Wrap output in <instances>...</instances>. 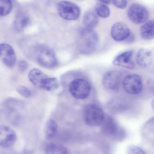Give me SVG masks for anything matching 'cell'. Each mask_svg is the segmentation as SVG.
<instances>
[{"instance_id":"cell-1","label":"cell","mask_w":154,"mask_h":154,"mask_svg":"<svg viewBox=\"0 0 154 154\" xmlns=\"http://www.w3.org/2000/svg\"><path fill=\"white\" fill-rule=\"evenodd\" d=\"M99 43L98 34L93 29L85 28L80 31L78 43L80 53L86 55L92 54L97 49Z\"/></svg>"},{"instance_id":"cell-2","label":"cell","mask_w":154,"mask_h":154,"mask_svg":"<svg viewBox=\"0 0 154 154\" xmlns=\"http://www.w3.org/2000/svg\"><path fill=\"white\" fill-rule=\"evenodd\" d=\"M101 125L102 133L113 140L122 141L125 137V130L114 118L110 116H105Z\"/></svg>"},{"instance_id":"cell-3","label":"cell","mask_w":154,"mask_h":154,"mask_svg":"<svg viewBox=\"0 0 154 154\" xmlns=\"http://www.w3.org/2000/svg\"><path fill=\"white\" fill-rule=\"evenodd\" d=\"M105 117L102 108L96 104L87 105L83 112V118L85 123L90 126L101 125Z\"/></svg>"},{"instance_id":"cell-4","label":"cell","mask_w":154,"mask_h":154,"mask_svg":"<svg viewBox=\"0 0 154 154\" xmlns=\"http://www.w3.org/2000/svg\"><path fill=\"white\" fill-rule=\"evenodd\" d=\"M37 63L44 68L52 69L58 66V62L54 51L46 46H39L36 52Z\"/></svg>"},{"instance_id":"cell-5","label":"cell","mask_w":154,"mask_h":154,"mask_svg":"<svg viewBox=\"0 0 154 154\" xmlns=\"http://www.w3.org/2000/svg\"><path fill=\"white\" fill-rule=\"evenodd\" d=\"M123 79L121 72L116 70H109L103 75L102 85L107 92L117 94L120 91Z\"/></svg>"},{"instance_id":"cell-6","label":"cell","mask_w":154,"mask_h":154,"mask_svg":"<svg viewBox=\"0 0 154 154\" xmlns=\"http://www.w3.org/2000/svg\"><path fill=\"white\" fill-rule=\"evenodd\" d=\"M71 96L77 100H84L88 97L91 92L90 82L83 79H75L71 82L69 87Z\"/></svg>"},{"instance_id":"cell-7","label":"cell","mask_w":154,"mask_h":154,"mask_svg":"<svg viewBox=\"0 0 154 154\" xmlns=\"http://www.w3.org/2000/svg\"><path fill=\"white\" fill-rule=\"evenodd\" d=\"M57 11L60 16L66 20H76L80 16L79 6L70 1L60 2L57 5Z\"/></svg>"},{"instance_id":"cell-8","label":"cell","mask_w":154,"mask_h":154,"mask_svg":"<svg viewBox=\"0 0 154 154\" xmlns=\"http://www.w3.org/2000/svg\"><path fill=\"white\" fill-rule=\"evenodd\" d=\"M127 15L129 20L133 23L141 24L149 20L150 13L145 6L141 4L135 3L128 7Z\"/></svg>"},{"instance_id":"cell-9","label":"cell","mask_w":154,"mask_h":154,"mask_svg":"<svg viewBox=\"0 0 154 154\" xmlns=\"http://www.w3.org/2000/svg\"><path fill=\"white\" fill-rule=\"evenodd\" d=\"M122 86L124 91L129 95L140 94L143 89L142 77L137 74H130L126 76L122 81Z\"/></svg>"},{"instance_id":"cell-10","label":"cell","mask_w":154,"mask_h":154,"mask_svg":"<svg viewBox=\"0 0 154 154\" xmlns=\"http://www.w3.org/2000/svg\"><path fill=\"white\" fill-rule=\"evenodd\" d=\"M131 33L129 27L126 23L120 22L114 23L110 30L111 37L118 42L126 41Z\"/></svg>"},{"instance_id":"cell-11","label":"cell","mask_w":154,"mask_h":154,"mask_svg":"<svg viewBox=\"0 0 154 154\" xmlns=\"http://www.w3.org/2000/svg\"><path fill=\"white\" fill-rule=\"evenodd\" d=\"M0 58L3 64L9 68H13L16 62L15 51L12 47L7 43H2L0 46Z\"/></svg>"},{"instance_id":"cell-12","label":"cell","mask_w":154,"mask_h":154,"mask_svg":"<svg viewBox=\"0 0 154 154\" xmlns=\"http://www.w3.org/2000/svg\"><path fill=\"white\" fill-rule=\"evenodd\" d=\"M134 53L133 51L128 50L119 53L113 60V64L127 69H134L135 65L133 60Z\"/></svg>"},{"instance_id":"cell-13","label":"cell","mask_w":154,"mask_h":154,"mask_svg":"<svg viewBox=\"0 0 154 154\" xmlns=\"http://www.w3.org/2000/svg\"><path fill=\"white\" fill-rule=\"evenodd\" d=\"M17 138L16 133L13 129L6 125H2L0 128V144L4 148L12 146Z\"/></svg>"},{"instance_id":"cell-14","label":"cell","mask_w":154,"mask_h":154,"mask_svg":"<svg viewBox=\"0 0 154 154\" xmlns=\"http://www.w3.org/2000/svg\"><path fill=\"white\" fill-rule=\"evenodd\" d=\"M154 61V55L152 51L146 48L140 49L137 53L136 61L141 67L147 68L151 66Z\"/></svg>"},{"instance_id":"cell-15","label":"cell","mask_w":154,"mask_h":154,"mask_svg":"<svg viewBox=\"0 0 154 154\" xmlns=\"http://www.w3.org/2000/svg\"><path fill=\"white\" fill-rule=\"evenodd\" d=\"M107 107L109 110L116 113L126 112L130 107L129 102L123 98L115 97L108 102Z\"/></svg>"},{"instance_id":"cell-16","label":"cell","mask_w":154,"mask_h":154,"mask_svg":"<svg viewBox=\"0 0 154 154\" xmlns=\"http://www.w3.org/2000/svg\"><path fill=\"white\" fill-rule=\"evenodd\" d=\"M48 76L38 69H31L28 74V78L32 84L38 88L42 89L44 81Z\"/></svg>"},{"instance_id":"cell-17","label":"cell","mask_w":154,"mask_h":154,"mask_svg":"<svg viewBox=\"0 0 154 154\" xmlns=\"http://www.w3.org/2000/svg\"><path fill=\"white\" fill-rule=\"evenodd\" d=\"M140 35L145 40L150 41L154 38V20H148L143 24L140 28Z\"/></svg>"},{"instance_id":"cell-18","label":"cell","mask_w":154,"mask_h":154,"mask_svg":"<svg viewBox=\"0 0 154 154\" xmlns=\"http://www.w3.org/2000/svg\"><path fill=\"white\" fill-rule=\"evenodd\" d=\"M30 19L25 14H19L15 17L14 21V28L17 32L22 31L29 25Z\"/></svg>"},{"instance_id":"cell-19","label":"cell","mask_w":154,"mask_h":154,"mask_svg":"<svg viewBox=\"0 0 154 154\" xmlns=\"http://www.w3.org/2000/svg\"><path fill=\"white\" fill-rule=\"evenodd\" d=\"M83 23L85 28L93 29L98 25L99 23L98 16L93 12H87L83 16Z\"/></svg>"},{"instance_id":"cell-20","label":"cell","mask_w":154,"mask_h":154,"mask_svg":"<svg viewBox=\"0 0 154 154\" xmlns=\"http://www.w3.org/2000/svg\"><path fill=\"white\" fill-rule=\"evenodd\" d=\"M45 152L46 154H69L68 151L65 146L54 143L47 144Z\"/></svg>"},{"instance_id":"cell-21","label":"cell","mask_w":154,"mask_h":154,"mask_svg":"<svg viewBox=\"0 0 154 154\" xmlns=\"http://www.w3.org/2000/svg\"><path fill=\"white\" fill-rule=\"evenodd\" d=\"M58 131V125L53 119H50L47 121L44 128L45 136L50 139L55 136Z\"/></svg>"},{"instance_id":"cell-22","label":"cell","mask_w":154,"mask_h":154,"mask_svg":"<svg viewBox=\"0 0 154 154\" xmlns=\"http://www.w3.org/2000/svg\"><path fill=\"white\" fill-rule=\"evenodd\" d=\"M95 11L98 16L103 19L108 18L110 15L111 11L106 4L99 3L95 6Z\"/></svg>"},{"instance_id":"cell-23","label":"cell","mask_w":154,"mask_h":154,"mask_svg":"<svg viewBox=\"0 0 154 154\" xmlns=\"http://www.w3.org/2000/svg\"><path fill=\"white\" fill-rule=\"evenodd\" d=\"M58 87V82L56 78L48 77L44 81L42 89L47 91H52L57 90Z\"/></svg>"},{"instance_id":"cell-24","label":"cell","mask_w":154,"mask_h":154,"mask_svg":"<svg viewBox=\"0 0 154 154\" xmlns=\"http://www.w3.org/2000/svg\"><path fill=\"white\" fill-rule=\"evenodd\" d=\"M13 8L11 0H0V15L5 16L10 14Z\"/></svg>"},{"instance_id":"cell-25","label":"cell","mask_w":154,"mask_h":154,"mask_svg":"<svg viewBox=\"0 0 154 154\" xmlns=\"http://www.w3.org/2000/svg\"><path fill=\"white\" fill-rule=\"evenodd\" d=\"M17 92L24 97L29 98L32 96V92L28 88L23 86H19L17 88Z\"/></svg>"},{"instance_id":"cell-26","label":"cell","mask_w":154,"mask_h":154,"mask_svg":"<svg viewBox=\"0 0 154 154\" xmlns=\"http://www.w3.org/2000/svg\"><path fill=\"white\" fill-rule=\"evenodd\" d=\"M127 154H146L140 147L132 145L129 146Z\"/></svg>"},{"instance_id":"cell-27","label":"cell","mask_w":154,"mask_h":154,"mask_svg":"<svg viewBox=\"0 0 154 154\" xmlns=\"http://www.w3.org/2000/svg\"><path fill=\"white\" fill-rule=\"evenodd\" d=\"M113 4L118 9H125L127 6V0H111Z\"/></svg>"},{"instance_id":"cell-28","label":"cell","mask_w":154,"mask_h":154,"mask_svg":"<svg viewBox=\"0 0 154 154\" xmlns=\"http://www.w3.org/2000/svg\"><path fill=\"white\" fill-rule=\"evenodd\" d=\"M28 64L25 60H21L18 64V69L21 73H24L28 69Z\"/></svg>"},{"instance_id":"cell-29","label":"cell","mask_w":154,"mask_h":154,"mask_svg":"<svg viewBox=\"0 0 154 154\" xmlns=\"http://www.w3.org/2000/svg\"><path fill=\"white\" fill-rule=\"evenodd\" d=\"M149 91L154 94V80H150L147 82Z\"/></svg>"},{"instance_id":"cell-30","label":"cell","mask_w":154,"mask_h":154,"mask_svg":"<svg viewBox=\"0 0 154 154\" xmlns=\"http://www.w3.org/2000/svg\"><path fill=\"white\" fill-rule=\"evenodd\" d=\"M135 39V37L133 33H131V35L129 36V38H127L126 40V42L127 43H132L134 42Z\"/></svg>"},{"instance_id":"cell-31","label":"cell","mask_w":154,"mask_h":154,"mask_svg":"<svg viewBox=\"0 0 154 154\" xmlns=\"http://www.w3.org/2000/svg\"><path fill=\"white\" fill-rule=\"evenodd\" d=\"M102 3L105 4H109L111 2V0H98Z\"/></svg>"},{"instance_id":"cell-32","label":"cell","mask_w":154,"mask_h":154,"mask_svg":"<svg viewBox=\"0 0 154 154\" xmlns=\"http://www.w3.org/2000/svg\"><path fill=\"white\" fill-rule=\"evenodd\" d=\"M152 108L154 110V99L152 101Z\"/></svg>"},{"instance_id":"cell-33","label":"cell","mask_w":154,"mask_h":154,"mask_svg":"<svg viewBox=\"0 0 154 154\" xmlns=\"http://www.w3.org/2000/svg\"><path fill=\"white\" fill-rule=\"evenodd\" d=\"M1 154H7L5 153L2 152V153H1Z\"/></svg>"}]
</instances>
